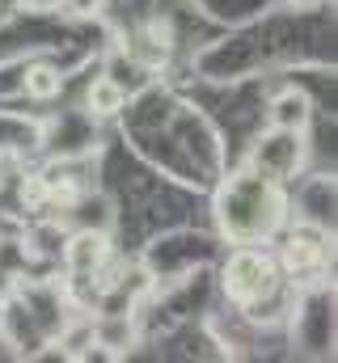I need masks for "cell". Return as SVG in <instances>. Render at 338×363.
<instances>
[{"label": "cell", "instance_id": "30bf717a", "mask_svg": "<svg viewBox=\"0 0 338 363\" xmlns=\"http://www.w3.org/2000/svg\"><path fill=\"white\" fill-rule=\"evenodd\" d=\"M55 4H60L68 17H97L106 0H55Z\"/></svg>", "mask_w": 338, "mask_h": 363}, {"label": "cell", "instance_id": "9c48e42d", "mask_svg": "<svg viewBox=\"0 0 338 363\" xmlns=\"http://www.w3.org/2000/svg\"><path fill=\"white\" fill-rule=\"evenodd\" d=\"M60 89H64V77L55 64H30L26 68V93L34 101H51V97H60Z\"/></svg>", "mask_w": 338, "mask_h": 363}, {"label": "cell", "instance_id": "3957f363", "mask_svg": "<svg viewBox=\"0 0 338 363\" xmlns=\"http://www.w3.org/2000/svg\"><path fill=\"white\" fill-rule=\"evenodd\" d=\"M309 161V131H288V127H266L250 144L246 169L262 174V178L288 182L296 178Z\"/></svg>", "mask_w": 338, "mask_h": 363}, {"label": "cell", "instance_id": "7a4b0ae2", "mask_svg": "<svg viewBox=\"0 0 338 363\" xmlns=\"http://www.w3.org/2000/svg\"><path fill=\"white\" fill-rule=\"evenodd\" d=\"M220 287L233 304L254 313L258 304H271L275 296H288V274L275 254L262 245H233V254L220 267Z\"/></svg>", "mask_w": 338, "mask_h": 363}, {"label": "cell", "instance_id": "7c38bea8", "mask_svg": "<svg viewBox=\"0 0 338 363\" xmlns=\"http://www.w3.org/2000/svg\"><path fill=\"white\" fill-rule=\"evenodd\" d=\"M283 4H288V9H317L322 0H283Z\"/></svg>", "mask_w": 338, "mask_h": 363}, {"label": "cell", "instance_id": "52a82bcc", "mask_svg": "<svg viewBox=\"0 0 338 363\" xmlns=\"http://www.w3.org/2000/svg\"><path fill=\"white\" fill-rule=\"evenodd\" d=\"M266 123H271V127H288V131H309V123H313V101H309V93L296 89V85L279 89L271 97V106H266Z\"/></svg>", "mask_w": 338, "mask_h": 363}, {"label": "cell", "instance_id": "8fae6325", "mask_svg": "<svg viewBox=\"0 0 338 363\" xmlns=\"http://www.w3.org/2000/svg\"><path fill=\"white\" fill-rule=\"evenodd\" d=\"M17 9H21V0H0V26H4V21L17 13Z\"/></svg>", "mask_w": 338, "mask_h": 363}, {"label": "cell", "instance_id": "6da1fadb", "mask_svg": "<svg viewBox=\"0 0 338 363\" xmlns=\"http://www.w3.org/2000/svg\"><path fill=\"white\" fill-rule=\"evenodd\" d=\"M212 216L229 245H266L288 224V190L283 182L241 169L216 190Z\"/></svg>", "mask_w": 338, "mask_h": 363}, {"label": "cell", "instance_id": "ba28073f", "mask_svg": "<svg viewBox=\"0 0 338 363\" xmlns=\"http://www.w3.org/2000/svg\"><path fill=\"white\" fill-rule=\"evenodd\" d=\"M123 106H127V89H123L114 77L89 81V89H84V110H89L93 118H114Z\"/></svg>", "mask_w": 338, "mask_h": 363}, {"label": "cell", "instance_id": "277c9868", "mask_svg": "<svg viewBox=\"0 0 338 363\" xmlns=\"http://www.w3.org/2000/svg\"><path fill=\"white\" fill-rule=\"evenodd\" d=\"M326 258H330V237H326V228H313V224L292 228L288 241H283V250H279V267H283L288 279L309 274V271H322Z\"/></svg>", "mask_w": 338, "mask_h": 363}, {"label": "cell", "instance_id": "8992f818", "mask_svg": "<svg viewBox=\"0 0 338 363\" xmlns=\"http://www.w3.org/2000/svg\"><path fill=\"white\" fill-rule=\"evenodd\" d=\"M89 334H93V347H102L106 359H114V355H123V351L136 347V321H131L127 308L123 313H102L89 325Z\"/></svg>", "mask_w": 338, "mask_h": 363}, {"label": "cell", "instance_id": "5b68a950", "mask_svg": "<svg viewBox=\"0 0 338 363\" xmlns=\"http://www.w3.org/2000/svg\"><path fill=\"white\" fill-rule=\"evenodd\" d=\"M60 250H64V271L72 279H97L102 267L110 262V237L97 228H77L68 237V245H60Z\"/></svg>", "mask_w": 338, "mask_h": 363}]
</instances>
